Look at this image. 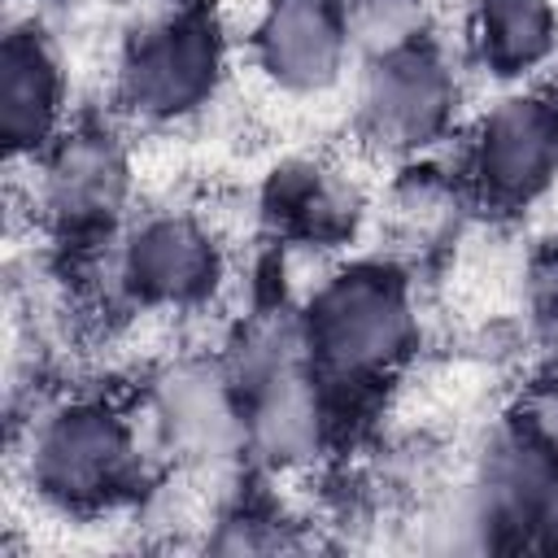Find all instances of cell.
<instances>
[{
	"instance_id": "1",
	"label": "cell",
	"mask_w": 558,
	"mask_h": 558,
	"mask_svg": "<svg viewBox=\"0 0 558 558\" xmlns=\"http://www.w3.org/2000/svg\"><path fill=\"white\" fill-rule=\"evenodd\" d=\"M410 340V314L384 275H349L331 283L314 310V353L331 384L379 379Z\"/></svg>"
},
{
	"instance_id": "2",
	"label": "cell",
	"mask_w": 558,
	"mask_h": 558,
	"mask_svg": "<svg viewBox=\"0 0 558 558\" xmlns=\"http://www.w3.org/2000/svg\"><path fill=\"white\" fill-rule=\"evenodd\" d=\"M131 462V440L118 418L100 410H70L48 423L35 445V475L61 501L109 497Z\"/></svg>"
},
{
	"instance_id": "3",
	"label": "cell",
	"mask_w": 558,
	"mask_h": 558,
	"mask_svg": "<svg viewBox=\"0 0 558 558\" xmlns=\"http://www.w3.org/2000/svg\"><path fill=\"white\" fill-rule=\"evenodd\" d=\"M218 39L205 17H179L148 35L122 70L126 100L144 113H179L214 87Z\"/></svg>"
},
{
	"instance_id": "4",
	"label": "cell",
	"mask_w": 558,
	"mask_h": 558,
	"mask_svg": "<svg viewBox=\"0 0 558 558\" xmlns=\"http://www.w3.org/2000/svg\"><path fill=\"white\" fill-rule=\"evenodd\" d=\"M558 166V105L554 100H506L488 113L480 135V174L493 196L523 201L549 183Z\"/></svg>"
},
{
	"instance_id": "5",
	"label": "cell",
	"mask_w": 558,
	"mask_h": 558,
	"mask_svg": "<svg viewBox=\"0 0 558 558\" xmlns=\"http://www.w3.org/2000/svg\"><path fill=\"white\" fill-rule=\"evenodd\" d=\"M449 113V74L440 61L423 48H401L379 57L371 83H366V118L375 135L392 144H418L427 140Z\"/></svg>"
},
{
	"instance_id": "6",
	"label": "cell",
	"mask_w": 558,
	"mask_h": 558,
	"mask_svg": "<svg viewBox=\"0 0 558 558\" xmlns=\"http://www.w3.org/2000/svg\"><path fill=\"white\" fill-rule=\"evenodd\" d=\"M340 22L323 0H279L262 22V57L288 87H323L340 70Z\"/></svg>"
},
{
	"instance_id": "7",
	"label": "cell",
	"mask_w": 558,
	"mask_h": 558,
	"mask_svg": "<svg viewBox=\"0 0 558 558\" xmlns=\"http://www.w3.org/2000/svg\"><path fill=\"white\" fill-rule=\"evenodd\" d=\"M122 192H126V161L118 144L100 131L70 135L48 161V205L74 227L109 218Z\"/></svg>"
},
{
	"instance_id": "8",
	"label": "cell",
	"mask_w": 558,
	"mask_h": 558,
	"mask_svg": "<svg viewBox=\"0 0 558 558\" xmlns=\"http://www.w3.org/2000/svg\"><path fill=\"white\" fill-rule=\"evenodd\" d=\"M126 279L153 301H187L209 288L214 248L192 222L157 218L126 248Z\"/></svg>"
},
{
	"instance_id": "9",
	"label": "cell",
	"mask_w": 558,
	"mask_h": 558,
	"mask_svg": "<svg viewBox=\"0 0 558 558\" xmlns=\"http://www.w3.org/2000/svg\"><path fill=\"white\" fill-rule=\"evenodd\" d=\"M161 418L170 440L196 458H222L244 440L227 384L201 366H183L161 384Z\"/></svg>"
},
{
	"instance_id": "10",
	"label": "cell",
	"mask_w": 558,
	"mask_h": 558,
	"mask_svg": "<svg viewBox=\"0 0 558 558\" xmlns=\"http://www.w3.org/2000/svg\"><path fill=\"white\" fill-rule=\"evenodd\" d=\"M57 118V70L39 39L13 35L0 61V126L9 148H35Z\"/></svg>"
},
{
	"instance_id": "11",
	"label": "cell",
	"mask_w": 558,
	"mask_h": 558,
	"mask_svg": "<svg viewBox=\"0 0 558 558\" xmlns=\"http://www.w3.org/2000/svg\"><path fill=\"white\" fill-rule=\"evenodd\" d=\"M253 432L275 458H296L314 445V397L305 379H296L283 366H270L262 375L257 410H253Z\"/></svg>"
},
{
	"instance_id": "12",
	"label": "cell",
	"mask_w": 558,
	"mask_h": 558,
	"mask_svg": "<svg viewBox=\"0 0 558 558\" xmlns=\"http://www.w3.org/2000/svg\"><path fill=\"white\" fill-rule=\"evenodd\" d=\"M480 35H484V52L497 70H523L554 39L549 0H484Z\"/></svg>"
},
{
	"instance_id": "13",
	"label": "cell",
	"mask_w": 558,
	"mask_h": 558,
	"mask_svg": "<svg viewBox=\"0 0 558 558\" xmlns=\"http://www.w3.org/2000/svg\"><path fill=\"white\" fill-rule=\"evenodd\" d=\"M418 31H423V0H353L349 4V35L379 57L410 48Z\"/></svg>"
},
{
	"instance_id": "14",
	"label": "cell",
	"mask_w": 558,
	"mask_h": 558,
	"mask_svg": "<svg viewBox=\"0 0 558 558\" xmlns=\"http://www.w3.org/2000/svg\"><path fill=\"white\" fill-rule=\"evenodd\" d=\"M527 519H532V527L541 532V541H545L549 549H558V475H545V480H541Z\"/></svg>"
},
{
	"instance_id": "15",
	"label": "cell",
	"mask_w": 558,
	"mask_h": 558,
	"mask_svg": "<svg viewBox=\"0 0 558 558\" xmlns=\"http://www.w3.org/2000/svg\"><path fill=\"white\" fill-rule=\"evenodd\" d=\"M527 423H532V432H536L541 440L558 445V392H541V397L532 401V410H527Z\"/></svg>"
}]
</instances>
